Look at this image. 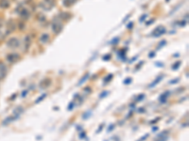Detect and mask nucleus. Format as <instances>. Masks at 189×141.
Instances as JSON below:
<instances>
[{
  "label": "nucleus",
  "mask_w": 189,
  "mask_h": 141,
  "mask_svg": "<svg viewBox=\"0 0 189 141\" xmlns=\"http://www.w3.org/2000/svg\"><path fill=\"white\" fill-rule=\"evenodd\" d=\"M180 66H181V61L175 62V63L172 65V70H173V71H176L177 69H179V68H180Z\"/></svg>",
  "instance_id": "b1692460"
},
{
  "label": "nucleus",
  "mask_w": 189,
  "mask_h": 141,
  "mask_svg": "<svg viewBox=\"0 0 189 141\" xmlns=\"http://www.w3.org/2000/svg\"><path fill=\"white\" fill-rule=\"evenodd\" d=\"M144 98H145V95L144 94H141V95H138L137 98H136V102H141L144 100Z\"/></svg>",
  "instance_id": "bb28decb"
},
{
  "label": "nucleus",
  "mask_w": 189,
  "mask_h": 141,
  "mask_svg": "<svg viewBox=\"0 0 189 141\" xmlns=\"http://www.w3.org/2000/svg\"><path fill=\"white\" fill-rule=\"evenodd\" d=\"M90 115H91V112H90V111H89L88 113H84L82 119H88V118L90 117Z\"/></svg>",
  "instance_id": "c756f323"
},
{
  "label": "nucleus",
  "mask_w": 189,
  "mask_h": 141,
  "mask_svg": "<svg viewBox=\"0 0 189 141\" xmlns=\"http://www.w3.org/2000/svg\"><path fill=\"white\" fill-rule=\"evenodd\" d=\"M24 112V109H23V107L22 106H19V107H16L15 109H14V111H13V114L12 115H14L15 117H17V118H19L20 116H21V114Z\"/></svg>",
  "instance_id": "6ab92c4d"
},
{
  "label": "nucleus",
  "mask_w": 189,
  "mask_h": 141,
  "mask_svg": "<svg viewBox=\"0 0 189 141\" xmlns=\"http://www.w3.org/2000/svg\"><path fill=\"white\" fill-rule=\"evenodd\" d=\"M7 66L3 61H0V80H2L7 75Z\"/></svg>",
  "instance_id": "1a4fd4ad"
},
{
  "label": "nucleus",
  "mask_w": 189,
  "mask_h": 141,
  "mask_svg": "<svg viewBox=\"0 0 189 141\" xmlns=\"http://www.w3.org/2000/svg\"><path fill=\"white\" fill-rule=\"evenodd\" d=\"M109 91H103L101 94H100V98H104V97H106V96H108V95H109Z\"/></svg>",
  "instance_id": "a878e982"
},
{
  "label": "nucleus",
  "mask_w": 189,
  "mask_h": 141,
  "mask_svg": "<svg viewBox=\"0 0 189 141\" xmlns=\"http://www.w3.org/2000/svg\"><path fill=\"white\" fill-rule=\"evenodd\" d=\"M49 40H50V37H49V35H48L47 33H44V34H42V36L40 37V42L43 43V44L47 43V42H49Z\"/></svg>",
  "instance_id": "2eb2a0df"
},
{
  "label": "nucleus",
  "mask_w": 189,
  "mask_h": 141,
  "mask_svg": "<svg viewBox=\"0 0 189 141\" xmlns=\"http://www.w3.org/2000/svg\"><path fill=\"white\" fill-rule=\"evenodd\" d=\"M51 27H52V31L55 33L56 35L60 34L62 31V28H64V25L61 23V20L58 17L54 18V20L51 23Z\"/></svg>",
  "instance_id": "f257e3e1"
},
{
  "label": "nucleus",
  "mask_w": 189,
  "mask_h": 141,
  "mask_svg": "<svg viewBox=\"0 0 189 141\" xmlns=\"http://www.w3.org/2000/svg\"><path fill=\"white\" fill-rule=\"evenodd\" d=\"M114 127H115L114 124H111V125L109 126V128H108V132H112V131L114 129Z\"/></svg>",
  "instance_id": "c9c22d12"
},
{
  "label": "nucleus",
  "mask_w": 189,
  "mask_h": 141,
  "mask_svg": "<svg viewBox=\"0 0 189 141\" xmlns=\"http://www.w3.org/2000/svg\"><path fill=\"white\" fill-rule=\"evenodd\" d=\"M103 127H104V123L100 124V127H98V129H97V131H96V133H97V134L100 133V132L101 131V129H103Z\"/></svg>",
  "instance_id": "e433bc0d"
},
{
  "label": "nucleus",
  "mask_w": 189,
  "mask_h": 141,
  "mask_svg": "<svg viewBox=\"0 0 189 141\" xmlns=\"http://www.w3.org/2000/svg\"><path fill=\"white\" fill-rule=\"evenodd\" d=\"M146 17H147V14H144V15H142V16H141V19H140L139 21H140V22H143L144 20H145V18H146Z\"/></svg>",
  "instance_id": "a19ab883"
},
{
  "label": "nucleus",
  "mask_w": 189,
  "mask_h": 141,
  "mask_svg": "<svg viewBox=\"0 0 189 141\" xmlns=\"http://www.w3.org/2000/svg\"><path fill=\"white\" fill-rule=\"evenodd\" d=\"M113 76H114L113 74H108L107 76L104 78V80H103V81H104V84H107L108 82H110V81L113 79Z\"/></svg>",
  "instance_id": "5701e85b"
},
{
  "label": "nucleus",
  "mask_w": 189,
  "mask_h": 141,
  "mask_svg": "<svg viewBox=\"0 0 189 141\" xmlns=\"http://www.w3.org/2000/svg\"><path fill=\"white\" fill-rule=\"evenodd\" d=\"M55 0H43L39 4V7L46 12H49L55 6Z\"/></svg>",
  "instance_id": "7ed1b4c3"
},
{
  "label": "nucleus",
  "mask_w": 189,
  "mask_h": 141,
  "mask_svg": "<svg viewBox=\"0 0 189 141\" xmlns=\"http://www.w3.org/2000/svg\"><path fill=\"white\" fill-rule=\"evenodd\" d=\"M30 44H31V37L30 35H28V36H26V38H25V47H24L25 52L29 51Z\"/></svg>",
  "instance_id": "f8f14e48"
},
{
  "label": "nucleus",
  "mask_w": 189,
  "mask_h": 141,
  "mask_svg": "<svg viewBox=\"0 0 189 141\" xmlns=\"http://www.w3.org/2000/svg\"><path fill=\"white\" fill-rule=\"evenodd\" d=\"M88 78H89V73H85V74L83 75V76L82 77V79H80V80L79 81V84H78V85H79V86H80V85H82Z\"/></svg>",
  "instance_id": "412c9836"
},
{
  "label": "nucleus",
  "mask_w": 189,
  "mask_h": 141,
  "mask_svg": "<svg viewBox=\"0 0 189 141\" xmlns=\"http://www.w3.org/2000/svg\"><path fill=\"white\" fill-rule=\"evenodd\" d=\"M26 94H28V91L26 90H25V91H23V94H22V97H25Z\"/></svg>",
  "instance_id": "37998d69"
},
{
  "label": "nucleus",
  "mask_w": 189,
  "mask_h": 141,
  "mask_svg": "<svg viewBox=\"0 0 189 141\" xmlns=\"http://www.w3.org/2000/svg\"><path fill=\"white\" fill-rule=\"evenodd\" d=\"M50 85H51V80H50L49 78H44V79L40 82L39 87H40L41 89H44L48 88V87L50 86Z\"/></svg>",
  "instance_id": "9d476101"
},
{
  "label": "nucleus",
  "mask_w": 189,
  "mask_h": 141,
  "mask_svg": "<svg viewBox=\"0 0 189 141\" xmlns=\"http://www.w3.org/2000/svg\"><path fill=\"white\" fill-rule=\"evenodd\" d=\"M16 12L22 19H24V20H28V19L30 17V12L26 8H25L23 5L18 6L16 8Z\"/></svg>",
  "instance_id": "f03ea898"
},
{
  "label": "nucleus",
  "mask_w": 189,
  "mask_h": 141,
  "mask_svg": "<svg viewBox=\"0 0 189 141\" xmlns=\"http://www.w3.org/2000/svg\"><path fill=\"white\" fill-rule=\"evenodd\" d=\"M109 141H119V137L118 136H113L109 139Z\"/></svg>",
  "instance_id": "72a5a7b5"
},
{
  "label": "nucleus",
  "mask_w": 189,
  "mask_h": 141,
  "mask_svg": "<svg viewBox=\"0 0 189 141\" xmlns=\"http://www.w3.org/2000/svg\"><path fill=\"white\" fill-rule=\"evenodd\" d=\"M78 0H62V6L65 8H70L73 6Z\"/></svg>",
  "instance_id": "f3484780"
},
{
  "label": "nucleus",
  "mask_w": 189,
  "mask_h": 141,
  "mask_svg": "<svg viewBox=\"0 0 189 141\" xmlns=\"http://www.w3.org/2000/svg\"><path fill=\"white\" fill-rule=\"evenodd\" d=\"M19 45H20V42L17 38H12V39H10L7 42V46L12 49H16L17 47H19Z\"/></svg>",
  "instance_id": "423d86ee"
},
{
  "label": "nucleus",
  "mask_w": 189,
  "mask_h": 141,
  "mask_svg": "<svg viewBox=\"0 0 189 141\" xmlns=\"http://www.w3.org/2000/svg\"><path fill=\"white\" fill-rule=\"evenodd\" d=\"M79 137H80V139L85 138V133H84V132H80V133H79Z\"/></svg>",
  "instance_id": "f704fd0d"
},
{
  "label": "nucleus",
  "mask_w": 189,
  "mask_h": 141,
  "mask_svg": "<svg viewBox=\"0 0 189 141\" xmlns=\"http://www.w3.org/2000/svg\"><path fill=\"white\" fill-rule=\"evenodd\" d=\"M179 81H180V79L179 78H176V79H174L172 81H169V84H175V83H178Z\"/></svg>",
  "instance_id": "4c0bfd02"
},
{
  "label": "nucleus",
  "mask_w": 189,
  "mask_h": 141,
  "mask_svg": "<svg viewBox=\"0 0 189 141\" xmlns=\"http://www.w3.org/2000/svg\"><path fill=\"white\" fill-rule=\"evenodd\" d=\"M168 138H169V132L166 130V131L162 132V133H160L156 136V138H155L154 141H167Z\"/></svg>",
  "instance_id": "0eeeda50"
},
{
  "label": "nucleus",
  "mask_w": 189,
  "mask_h": 141,
  "mask_svg": "<svg viewBox=\"0 0 189 141\" xmlns=\"http://www.w3.org/2000/svg\"><path fill=\"white\" fill-rule=\"evenodd\" d=\"M169 96H170V91H166L165 93H163V94H162V95L159 97V101H160V102H161V103H165V102H166V101H167V99H168Z\"/></svg>",
  "instance_id": "ddd939ff"
},
{
  "label": "nucleus",
  "mask_w": 189,
  "mask_h": 141,
  "mask_svg": "<svg viewBox=\"0 0 189 141\" xmlns=\"http://www.w3.org/2000/svg\"><path fill=\"white\" fill-rule=\"evenodd\" d=\"M74 109V102H71L69 103V106H68V110L71 111V110H73Z\"/></svg>",
  "instance_id": "c85d7f7f"
},
{
  "label": "nucleus",
  "mask_w": 189,
  "mask_h": 141,
  "mask_svg": "<svg viewBox=\"0 0 189 141\" xmlns=\"http://www.w3.org/2000/svg\"><path fill=\"white\" fill-rule=\"evenodd\" d=\"M18 118L17 117H15L14 115H11V116H9L8 118H6L4 120H3V122H2V124L3 125H8V124H10V123H12V121H14L15 119H17Z\"/></svg>",
  "instance_id": "4468645a"
},
{
  "label": "nucleus",
  "mask_w": 189,
  "mask_h": 141,
  "mask_svg": "<svg viewBox=\"0 0 189 141\" xmlns=\"http://www.w3.org/2000/svg\"><path fill=\"white\" fill-rule=\"evenodd\" d=\"M165 44H166V41H163V42H161L159 43V45H158V49H160V48H161V46H162V45H163V46H164Z\"/></svg>",
  "instance_id": "58836bf2"
},
{
  "label": "nucleus",
  "mask_w": 189,
  "mask_h": 141,
  "mask_svg": "<svg viewBox=\"0 0 189 141\" xmlns=\"http://www.w3.org/2000/svg\"><path fill=\"white\" fill-rule=\"evenodd\" d=\"M16 28V25L15 22L13 20H9L6 24H5V29H6V35L11 34L12 32H13Z\"/></svg>",
  "instance_id": "20e7f679"
},
{
  "label": "nucleus",
  "mask_w": 189,
  "mask_h": 141,
  "mask_svg": "<svg viewBox=\"0 0 189 141\" xmlns=\"http://www.w3.org/2000/svg\"><path fill=\"white\" fill-rule=\"evenodd\" d=\"M7 60L10 63H16L20 60V55H19V54H16V53L9 54L7 55Z\"/></svg>",
  "instance_id": "6e6552de"
},
{
  "label": "nucleus",
  "mask_w": 189,
  "mask_h": 141,
  "mask_svg": "<svg viewBox=\"0 0 189 141\" xmlns=\"http://www.w3.org/2000/svg\"><path fill=\"white\" fill-rule=\"evenodd\" d=\"M163 75H159V76L157 77V78H155V80L153 81V82H152V83H150L149 84V89H152V88H154V87H156L157 86V85L162 81V79H163Z\"/></svg>",
  "instance_id": "dca6fc26"
},
{
  "label": "nucleus",
  "mask_w": 189,
  "mask_h": 141,
  "mask_svg": "<svg viewBox=\"0 0 189 141\" xmlns=\"http://www.w3.org/2000/svg\"><path fill=\"white\" fill-rule=\"evenodd\" d=\"M158 130V127H154L153 129H152V131H153V132H156Z\"/></svg>",
  "instance_id": "a18cd8bd"
},
{
  "label": "nucleus",
  "mask_w": 189,
  "mask_h": 141,
  "mask_svg": "<svg viewBox=\"0 0 189 141\" xmlns=\"http://www.w3.org/2000/svg\"><path fill=\"white\" fill-rule=\"evenodd\" d=\"M118 42H119V38H114V39L112 40V42H110V44L114 45V44L118 43Z\"/></svg>",
  "instance_id": "393cba45"
},
{
  "label": "nucleus",
  "mask_w": 189,
  "mask_h": 141,
  "mask_svg": "<svg viewBox=\"0 0 189 141\" xmlns=\"http://www.w3.org/2000/svg\"><path fill=\"white\" fill-rule=\"evenodd\" d=\"M10 1L9 0H0V8H8L10 7Z\"/></svg>",
  "instance_id": "aec40b11"
},
{
  "label": "nucleus",
  "mask_w": 189,
  "mask_h": 141,
  "mask_svg": "<svg viewBox=\"0 0 189 141\" xmlns=\"http://www.w3.org/2000/svg\"><path fill=\"white\" fill-rule=\"evenodd\" d=\"M131 27H133V23H130L128 25V28H131Z\"/></svg>",
  "instance_id": "c03bdc74"
},
{
  "label": "nucleus",
  "mask_w": 189,
  "mask_h": 141,
  "mask_svg": "<svg viewBox=\"0 0 189 141\" xmlns=\"http://www.w3.org/2000/svg\"><path fill=\"white\" fill-rule=\"evenodd\" d=\"M159 119H160V118H157L156 119H153V120H151V121L149 122V123H150V124H154V123H156V122H157V121H158Z\"/></svg>",
  "instance_id": "ea45409f"
},
{
  "label": "nucleus",
  "mask_w": 189,
  "mask_h": 141,
  "mask_svg": "<svg viewBox=\"0 0 189 141\" xmlns=\"http://www.w3.org/2000/svg\"><path fill=\"white\" fill-rule=\"evenodd\" d=\"M166 32V29L165 26L158 25L155 29L152 31V36L155 37V38H158V37H161L162 35H164Z\"/></svg>",
  "instance_id": "39448f33"
},
{
  "label": "nucleus",
  "mask_w": 189,
  "mask_h": 141,
  "mask_svg": "<svg viewBox=\"0 0 189 141\" xmlns=\"http://www.w3.org/2000/svg\"><path fill=\"white\" fill-rule=\"evenodd\" d=\"M103 60H110L111 59V55H105L103 58H102Z\"/></svg>",
  "instance_id": "473e14b6"
},
{
  "label": "nucleus",
  "mask_w": 189,
  "mask_h": 141,
  "mask_svg": "<svg viewBox=\"0 0 189 141\" xmlns=\"http://www.w3.org/2000/svg\"><path fill=\"white\" fill-rule=\"evenodd\" d=\"M58 18H60L61 20H65V21H67V20H69V19L71 18V14L68 13V12H61L59 14Z\"/></svg>",
  "instance_id": "a211bd4d"
},
{
  "label": "nucleus",
  "mask_w": 189,
  "mask_h": 141,
  "mask_svg": "<svg viewBox=\"0 0 189 141\" xmlns=\"http://www.w3.org/2000/svg\"><path fill=\"white\" fill-rule=\"evenodd\" d=\"M47 97V94L46 93H43V95H41L40 97H38L37 99H36V101H35V103H39V102H41L42 101H44V99Z\"/></svg>",
  "instance_id": "4be33fe9"
},
{
  "label": "nucleus",
  "mask_w": 189,
  "mask_h": 141,
  "mask_svg": "<svg viewBox=\"0 0 189 141\" xmlns=\"http://www.w3.org/2000/svg\"><path fill=\"white\" fill-rule=\"evenodd\" d=\"M138 111H139V112H144V110H143V109H139Z\"/></svg>",
  "instance_id": "49530a36"
},
{
  "label": "nucleus",
  "mask_w": 189,
  "mask_h": 141,
  "mask_svg": "<svg viewBox=\"0 0 189 141\" xmlns=\"http://www.w3.org/2000/svg\"><path fill=\"white\" fill-rule=\"evenodd\" d=\"M118 55H118L119 58L123 59H124V55H125V51H124V50H122V51H119Z\"/></svg>",
  "instance_id": "2f4dec72"
},
{
  "label": "nucleus",
  "mask_w": 189,
  "mask_h": 141,
  "mask_svg": "<svg viewBox=\"0 0 189 141\" xmlns=\"http://www.w3.org/2000/svg\"><path fill=\"white\" fill-rule=\"evenodd\" d=\"M125 85H129V84H131V77H128L126 80H124V82H123Z\"/></svg>",
  "instance_id": "7c9ffc66"
},
{
  "label": "nucleus",
  "mask_w": 189,
  "mask_h": 141,
  "mask_svg": "<svg viewBox=\"0 0 189 141\" xmlns=\"http://www.w3.org/2000/svg\"><path fill=\"white\" fill-rule=\"evenodd\" d=\"M4 22L0 19V41H2L4 38L7 36L6 35V29H5V26H4Z\"/></svg>",
  "instance_id": "9b49d317"
},
{
  "label": "nucleus",
  "mask_w": 189,
  "mask_h": 141,
  "mask_svg": "<svg viewBox=\"0 0 189 141\" xmlns=\"http://www.w3.org/2000/svg\"><path fill=\"white\" fill-rule=\"evenodd\" d=\"M149 134H146L145 136H142L140 139H138L137 141H145V140L147 139V137H149Z\"/></svg>",
  "instance_id": "cd10ccee"
},
{
  "label": "nucleus",
  "mask_w": 189,
  "mask_h": 141,
  "mask_svg": "<svg viewBox=\"0 0 189 141\" xmlns=\"http://www.w3.org/2000/svg\"><path fill=\"white\" fill-rule=\"evenodd\" d=\"M154 55H155V53H154V52H151V53L149 54V58H150V59H151V58H153Z\"/></svg>",
  "instance_id": "79ce46f5"
}]
</instances>
